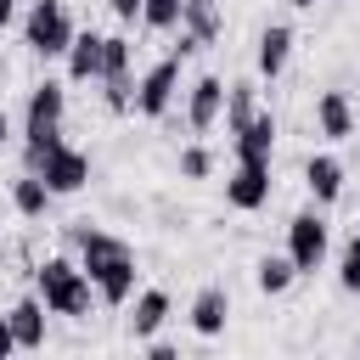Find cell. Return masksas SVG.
<instances>
[{"label": "cell", "mask_w": 360, "mask_h": 360, "mask_svg": "<svg viewBox=\"0 0 360 360\" xmlns=\"http://www.w3.org/2000/svg\"><path fill=\"white\" fill-rule=\"evenodd\" d=\"M73 242H79V270L90 276L96 298L101 304H129V292H135V248L124 236L90 231V225H79Z\"/></svg>", "instance_id": "obj_1"}, {"label": "cell", "mask_w": 360, "mask_h": 360, "mask_svg": "<svg viewBox=\"0 0 360 360\" xmlns=\"http://www.w3.org/2000/svg\"><path fill=\"white\" fill-rule=\"evenodd\" d=\"M34 281H39V304H45V315H90V276L79 270V264H68V259H45L39 270H34Z\"/></svg>", "instance_id": "obj_2"}, {"label": "cell", "mask_w": 360, "mask_h": 360, "mask_svg": "<svg viewBox=\"0 0 360 360\" xmlns=\"http://www.w3.org/2000/svg\"><path fill=\"white\" fill-rule=\"evenodd\" d=\"M62 112H68V90L56 79H45V84L28 90V118H22L28 146H22V158H34V152H45V146L62 141Z\"/></svg>", "instance_id": "obj_3"}, {"label": "cell", "mask_w": 360, "mask_h": 360, "mask_svg": "<svg viewBox=\"0 0 360 360\" xmlns=\"http://www.w3.org/2000/svg\"><path fill=\"white\" fill-rule=\"evenodd\" d=\"M28 163V174H39L45 186H51V197H73V191H84V180H90V158L79 152V146H68V141H56V146H45V152H34V158H22Z\"/></svg>", "instance_id": "obj_4"}, {"label": "cell", "mask_w": 360, "mask_h": 360, "mask_svg": "<svg viewBox=\"0 0 360 360\" xmlns=\"http://www.w3.org/2000/svg\"><path fill=\"white\" fill-rule=\"evenodd\" d=\"M73 17H68V6L62 0H34V11H28V22H22V45L34 51V56H68V45H73Z\"/></svg>", "instance_id": "obj_5"}, {"label": "cell", "mask_w": 360, "mask_h": 360, "mask_svg": "<svg viewBox=\"0 0 360 360\" xmlns=\"http://www.w3.org/2000/svg\"><path fill=\"white\" fill-rule=\"evenodd\" d=\"M326 248H332V231H326V219H321L315 208L292 214V225H287V259H292V270H298V276L321 270V264H326Z\"/></svg>", "instance_id": "obj_6"}, {"label": "cell", "mask_w": 360, "mask_h": 360, "mask_svg": "<svg viewBox=\"0 0 360 360\" xmlns=\"http://www.w3.org/2000/svg\"><path fill=\"white\" fill-rule=\"evenodd\" d=\"M174 90H180V56L152 62V68H146V79L135 84V112H141V118H163V112H169V101H174Z\"/></svg>", "instance_id": "obj_7"}, {"label": "cell", "mask_w": 360, "mask_h": 360, "mask_svg": "<svg viewBox=\"0 0 360 360\" xmlns=\"http://www.w3.org/2000/svg\"><path fill=\"white\" fill-rule=\"evenodd\" d=\"M208 39H219V0H180V51L174 56H191Z\"/></svg>", "instance_id": "obj_8"}, {"label": "cell", "mask_w": 360, "mask_h": 360, "mask_svg": "<svg viewBox=\"0 0 360 360\" xmlns=\"http://www.w3.org/2000/svg\"><path fill=\"white\" fill-rule=\"evenodd\" d=\"M225 202L242 208V214L264 208L270 202V163H236V174L225 180Z\"/></svg>", "instance_id": "obj_9"}, {"label": "cell", "mask_w": 360, "mask_h": 360, "mask_svg": "<svg viewBox=\"0 0 360 360\" xmlns=\"http://www.w3.org/2000/svg\"><path fill=\"white\" fill-rule=\"evenodd\" d=\"M219 112H225V84H219L214 73H202V79L191 84V101H186V124L202 135V129H214V124H219Z\"/></svg>", "instance_id": "obj_10"}, {"label": "cell", "mask_w": 360, "mask_h": 360, "mask_svg": "<svg viewBox=\"0 0 360 360\" xmlns=\"http://www.w3.org/2000/svg\"><path fill=\"white\" fill-rule=\"evenodd\" d=\"M231 141H236V163H270V146H276V112L259 107V112L248 118V129L231 135Z\"/></svg>", "instance_id": "obj_11"}, {"label": "cell", "mask_w": 360, "mask_h": 360, "mask_svg": "<svg viewBox=\"0 0 360 360\" xmlns=\"http://www.w3.org/2000/svg\"><path fill=\"white\" fill-rule=\"evenodd\" d=\"M315 129H321L326 141H349V135H354V107H349L343 90H321V96H315Z\"/></svg>", "instance_id": "obj_12"}, {"label": "cell", "mask_w": 360, "mask_h": 360, "mask_svg": "<svg viewBox=\"0 0 360 360\" xmlns=\"http://www.w3.org/2000/svg\"><path fill=\"white\" fill-rule=\"evenodd\" d=\"M225 321H231V292H225V287H202V292L191 298V332H197V338H219Z\"/></svg>", "instance_id": "obj_13"}, {"label": "cell", "mask_w": 360, "mask_h": 360, "mask_svg": "<svg viewBox=\"0 0 360 360\" xmlns=\"http://www.w3.org/2000/svg\"><path fill=\"white\" fill-rule=\"evenodd\" d=\"M101 45H107V34H73V45H68V79L73 84H90V79H101Z\"/></svg>", "instance_id": "obj_14"}, {"label": "cell", "mask_w": 360, "mask_h": 360, "mask_svg": "<svg viewBox=\"0 0 360 360\" xmlns=\"http://www.w3.org/2000/svg\"><path fill=\"white\" fill-rule=\"evenodd\" d=\"M6 321H11L17 349H45V304H39V298H17V304L6 309Z\"/></svg>", "instance_id": "obj_15"}, {"label": "cell", "mask_w": 360, "mask_h": 360, "mask_svg": "<svg viewBox=\"0 0 360 360\" xmlns=\"http://www.w3.org/2000/svg\"><path fill=\"white\" fill-rule=\"evenodd\" d=\"M304 180H309L315 202H338V197H343V163L326 158V152H315V158L304 163Z\"/></svg>", "instance_id": "obj_16"}, {"label": "cell", "mask_w": 360, "mask_h": 360, "mask_svg": "<svg viewBox=\"0 0 360 360\" xmlns=\"http://www.w3.org/2000/svg\"><path fill=\"white\" fill-rule=\"evenodd\" d=\"M287 56H292V28H287V22H270V28L259 34V73L276 79V73L287 68Z\"/></svg>", "instance_id": "obj_17"}, {"label": "cell", "mask_w": 360, "mask_h": 360, "mask_svg": "<svg viewBox=\"0 0 360 360\" xmlns=\"http://www.w3.org/2000/svg\"><path fill=\"white\" fill-rule=\"evenodd\" d=\"M163 321H169V292H163V287H146V292L135 298V309H129V332H135V338H152Z\"/></svg>", "instance_id": "obj_18"}, {"label": "cell", "mask_w": 360, "mask_h": 360, "mask_svg": "<svg viewBox=\"0 0 360 360\" xmlns=\"http://www.w3.org/2000/svg\"><path fill=\"white\" fill-rule=\"evenodd\" d=\"M253 112H259V90H253L248 79H236V84H225V129H231V135H242Z\"/></svg>", "instance_id": "obj_19"}, {"label": "cell", "mask_w": 360, "mask_h": 360, "mask_svg": "<svg viewBox=\"0 0 360 360\" xmlns=\"http://www.w3.org/2000/svg\"><path fill=\"white\" fill-rule=\"evenodd\" d=\"M292 276H298V270H292V259H287V253H264V259L253 264V281H259V292H270V298H276V292H287V287H292Z\"/></svg>", "instance_id": "obj_20"}, {"label": "cell", "mask_w": 360, "mask_h": 360, "mask_svg": "<svg viewBox=\"0 0 360 360\" xmlns=\"http://www.w3.org/2000/svg\"><path fill=\"white\" fill-rule=\"evenodd\" d=\"M11 202H17V214H22V219H39V214L51 208V186H45L39 174H22V180L11 186Z\"/></svg>", "instance_id": "obj_21"}, {"label": "cell", "mask_w": 360, "mask_h": 360, "mask_svg": "<svg viewBox=\"0 0 360 360\" xmlns=\"http://www.w3.org/2000/svg\"><path fill=\"white\" fill-rule=\"evenodd\" d=\"M124 73H129V39L107 34V45H101V79H124Z\"/></svg>", "instance_id": "obj_22"}, {"label": "cell", "mask_w": 360, "mask_h": 360, "mask_svg": "<svg viewBox=\"0 0 360 360\" xmlns=\"http://www.w3.org/2000/svg\"><path fill=\"white\" fill-rule=\"evenodd\" d=\"M141 22L146 28H180V0H141Z\"/></svg>", "instance_id": "obj_23"}, {"label": "cell", "mask_w": 360, "mask_h": 360, "mask_svg": "<svg viewBox=\"0 0 360 360\" xmlns=\"http://www.w3.org/2000/svg\"><path fill=\"white\" fill-rule=\"evenodd\" d=\"M338 281H343L349 292H360V231L343 242V259H338Z\"/></svg>", "instance_id": "obj_24"}, {"label": "cell", "mask_w": 360, "mask_h": 360, "mask_svg": "<svg viewBox=\"0 0 360 360\" xmlns=\"http://www.w3.org/2000/svg\"><path fill=\"white\" fill-rule=\"evenodd\" d=\"M208 169H214V158H208V146H186V152H180V174H186V180H202Z\"/></svg>", "instance_id": "obj_25"}, {"label": "cell", "mask_w": 360, "mask_h": 360, "mask_svg": "<svg viewBox=\"0 0 360 360\" xmlns=\"http://www.w3.org/2000/svg\"><path fill=\"white\" fill-rule=\"evenodd\" d=\"M11 354H17V338H11V321L0 315V360H11Z\"/></svg>", "instance_id": "obj_26"}, {"label": "cell", "mask_w": 360, "mask_h": 360, "mask_svg": "<svg viewBox=\"0 0 360 360\" xmlns=\"http://www.w3.org/2000/svg\"><path fill=\"white\" fill-rule=\"evenodd\" d=\"M107 6H112L124 22H129V17H141V0H107Z\"/></svg>", "instance_id": "obj_27"}, {"label": "cell", "mask_w": 360, "mask_h": 360, "mask_svg": "<svg viewBox=\"0 0 360 360\" xmlns=\"http://www.w3.org/2000/svg\"><path fill=\"white\" fill-rule=\"evenodd\" d=\"M146 360H180V349H169V343H152V349H146Z\"/></svg>", "instance_id": "obj_28"}, {"label": "cell", "mask_w": 360, "mask_h": 360, "mask_svg": "<svg viewBox=\"0 0 360 360\" xmlns=\"http://www.w3.org/2000/svg\"><path fill=\"white\" fill-rule=\"evenodd\" d=\"M6 141H11V118H6V107H0V152H6Z\"/></svg>", "instance_id": "obj_29"}, {"label": "cell", "mask_w": 360, "mask_h": 360, "mask_svg": "<svg viewBox=\"0 0 360 360\" xmlns=\"http://www.w3.org/2000/svg\"><path fill=\"white\" fill-rule=\"evenodd\" d=\"M11 11H17V0H0V28L11 22Z\"/></svg>", "instance_id": "obj_30"}, {"label": "cell", "mask_w": 360, "mask_h": 360, "mask_svg": "<svg viewBox=\"0 0 360 360\" xmlns=\"http://www.w3.org/2000/svg\"><path fill=\"white\" fill-rule=\"evenodd\" d=\"M287 6H298V11H309V6H315V0H287Z\"/></svg>", "instance_id": "obj_31"}]
</instances>
